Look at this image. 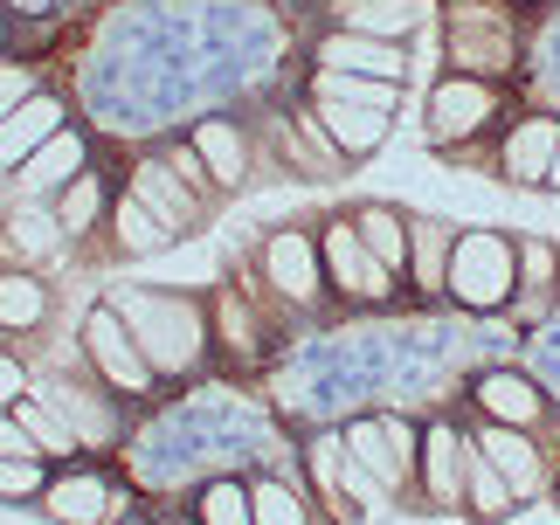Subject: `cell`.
<instances>
[{
	"mask_svg": "<svg viewBox=\"0 0 560 525\" xmlns=\"http://www.w3.org/2000/svg\"><path fill=\"white\" fill-rule=\"evenodd\" d=\"M118 318L139 332L145 360L160 366V374H187L194 360H201V312H194L187 298H160V291H118Z\"/></svg>",
	"mask_w": 560,
	"mask_h": 525,
	"instance_id": "1",
	"label": "cell"
},
{
	"mask_svg": "<svg viewBox=\"0 0 560 525\" xmlns=\"http://www.w3.org/2000/svg\"><path fill=\"white\" fill-rule=\"evenodd\" d=\"M512 249L505 235H491V229H470L457 235V249H450V291H457V304H470V312H499V304L512 298Z\"/></svg>",
	"mask_w": 560,
	"mask_h": 525,
	"instance_id": "2",
	"label": "cell"
},
{
	"mask_svg": "<svg viewBox=\"0 0 560 525\" xmlns=\"http://www.w3.org/2000/svg\"><path fill=\"white\" fill-rule=\"evenodd\" d=\"M312 477H318V491H326V505H332L339 525H360V512H374L381 491H387L381 477L347 450V435H318L312 443Z\"/></svg>",
	"mask_w": 560,
	"mask_h": 525,
	"instance_id": "3",
	"label": "cell"
},
{
	"mask_svg": "<svg viewBox=\"0 0 560 525\" xmlns=\"http://www.w3.org/2000/svg\"><path fill=\"white\" fill-rule=\"evenodd\" d=\"M83 346H91L97 374L112 381V387H125V394H153V374H160V366L145 360V346H139L132 325L118 318V304H97V312L83 318Z\"/></svg>",
	"mask_w": 560,
	"mask_h": 525,
	"instance_id": "4",
	"label": "cell"
},
{
	"mask_svg": "<svg viewBox=\"0 0 560 525\" xmlns=\"http://www.w3.org/2000/svg\"><path fill=\"white\" fill-rule=\"evenodd\" d=\"M347 450L381 477L387 491H401V485H408V470H416V450H422V443L408 435V422L381 415V422H353V429H347Z\"/></svg>",
	"mask_w": 560,
	"mask_h": 525,
	"instance_id": "5",
	"label": "cell"
},
{
	"mask_svg": "<svg viewBox=\"0 0 560 525\" xmlns=\"http://www.w3.org/2000/svg\"><path fill=\"white\" fill-rule=\"evenodd\" d=\"M326 270H332V283H339L347 298H368V304L387 298V277H395L368 243H360L353 222H332V229H326Z\"/></svg>",
	"mask_w": 560,
	"mask_h": 525,
	"instance_id": "6",
	"label": "cell"
},
{
	"mask_svg": "<svg viewBox=\"0 0 560 525\" xmlns=\"http://www.w3.org/2000/svg\"><path fill=\"white\" fill-rule=\"evenodd\" d=\"M318 62H326V70H353V77H381V83H401V77H408L401 42H387V35H360V28L326 35V42H318Z\"/></svg>",
	"mask_w": 560,
	"mask_h": 525,
	"instance_id": "7",
	"label": "cell"
},
{
	"mask_svg": "<svg viewBox=\"0 0 560 525\" xmlns=\"http://www.w3.org/2000/svg\"><path fill=\"white\" fill-rule=\"evenodd\" d=\"M450 56H457V77L512 70V28L491 21V14H478V8H457V21H450Z\"/></svg>",
	"mask_w": 560,
	"mask_h": 525,
	"instance_id": "8",
	"label": "cell"
},
{
	"mask_svg": "<svg viewBox=\"0 0 560 525\" xmlns=\"http://www.w3.org/2000/svg\"><path fill=\"white\" fill-rule=\"evenodd\" d=\"M485 118H491V91L478 77H450V83H436V97H429V139L436 145L470 139Z\"/></svg>",
	"mask_w": 560,
	"mask_h": 525,
	"instance_id": "9",
	"label": "cell"
},
{
	"mask_svg": "<svg viewBox=\"0 0 560 525\" xmlns=\"http://www.w3.org/2000/svg\"><path fill=\"white\" fill-rule=\"evenodd\" d=\"M42 401H49L62 422L77 429V443H91V450H104L118 435V415H112V401H97L83 381H70V374H56V381H42Z\"/></svg>",
	"mask_w": 560,
	"mask_h": 525,
	"instance_id": "10",
	"label": "cell"
},
{
	"mask_svg": "<svg viewBox=\"0 0 560 525\" xmlns=\"http://www.w3.org/2000/svg\"><path fill=\"white\" fill-rule=\"evenodd\" d=\"M56 131H62V104L49 91H35L28 104H14V112L0 118V166H21L35 145H49Z\"/></svg>",
	"mask_w": 560,
	"mask_h": 525,
	"instance_id": "11",
	"label": "cell"
},
{
	"mask_svg": "<svg viewBox=\"0 0 560 525\" xmlns=\"http://www.w3.org/2000/svg\"><path fill=\"white\" fill-rule=\"evenodd\" d=\"M478 456H485V464L499 470V477H505V485L520 491V498H533V491H540V450L526 443V429H512V422H491V429L478 435Z\"/></svg>",
	"mask_w": 560,
	"mask_h": 525,
	"instance_id": "12",
	"label": "cell"
},
{
	"mask_svg": "<svg viewBox=\"0 0 560 525\" xmlns=\"http://www.w3.org/2000/svg\"><path fill=\"white\" fill-rule=\"evenodd\" d=\"M264 270H270V283L291 304H312L318 298V256H312V243L298 229H284V235H270V243H264Z\"/></svg>",
	"mask_w": 560,
	"mask_h": 525,
	"instance_id": "13",
	"label": "cell"
},
{
	"mask_svg": "<svg viewBox=\"0 0 560 525\" xmlns=\"http://www.w3.org/2000/svg\"><path fill=\"white\" fill-rule=\"evenodd\" d=\"M478 401H485L491 422H512V429H533L547 415V394L533 387L526 374H512V366H491V374L478 381Z\"/></svg>",
	"mask_w": 560,
	"mask_h": 525,
	"instance_id": "14",
	"label": "cell"
},
{
	"mask_svg": "<svg viewBox=\"0 0 560 525\" xmlns=\"http://www.w3.org/2000/svg\"><path fill=\"white\" fill-rule=\"evenodd\" d=\"M318 131H326L347 160H360V152H374L387 139V112H381V104H332V97H318Z\"/></svg>",
	"mask_w": 560,
	"mask_h": 525,
	"instance_id": "15",
	"label": "cell"
},
{
	"mask_svg": "<svg viewBox=\"0 0 560 525\" xmlns=\"http://www.w3.org/2000/svg\"><path fill=\"white\" fill-rule=\"evenodd\" d=\"M422 470H429V498H436V505H457V498H464V477H470L464 435L457 429H429L422 435Z\"/></svg>",
	"mask_w": 560,
	"mask_h": 525,
	"instance_id": "16",
	"label": "cell"
},
{
	"mask_svg": "<svg viewBox=\"0 0 560 525\" xmlns=\"http://www.w3.org/2000/svg\"><path fill=\"white\" fill-rule=\"evenodd\" d=\"M139 201L153 208V214H160V222L174 229V235L201 222V201H194V187L180 180L174 166H139Z\"/></svg>",
	"mask_w": 560,
	"mask_h": 525,
	"instance_id": "17",
	"label": "cell"
},
{
	"mask_svg": "<svg viewBox=\"0 0 560 525\" xmlns=\"http://www.w3.org/2000/svg\"><path fill=\"white\" fill-rule=\"evenodd\" d=\"M77 173H83V139H77V131H56L49 145H35L28 160H21V187L49 194V187H70Z\"/></svg>",
	"mask_w": 560,
	"mask_h": 525,
	"instance_id": "18",
	"label": "cell"
},
{
	"mask_svg": "<svg viewBox=\"0 0 560 525\" xmlns=\"http://www.w3.org/2000/svg\"><path fill=\"white\" fill-rule=\"evenodd\" d=\"M553 145H560V125L553 118H533V125H520L505 139V180H547V166H553Z\"/></svg>",
	"mask_w": 560,
	"mask_h": 525,
	"instance_id": "19",
	"label": "cell"
},
{
	"mask_svg": "<svg viewBox=\"0 0 560 525\" xmlns=\"http://www.w3.org/2000/svg\"><path fill=\"white\" fill-rule=\"evenodd\" d=\"M42 512H49L56 525H97L104 512H112V491H104L97 477H56V485L42 491Z\"/></svg>",
	"mask_w": 560,
	"mask_h": 525,
	"instance_id": "20",
	"label": "cell"
},
{
	"mask_svg": "<svg viewBox=\"0 0 560 525\" xmlns=\"http://www.w3.org/2000/svg\"><path fill=\"white\" fill-rule=\"evenodd\" d=\"M353 229H360V243H368L387 270H408V256H416V229H408L395 208H360Z\"/></svg>",
	"mask_w": 560,
	"mask_h": 525,
	"instance_id": "21",
	"label": "cell"
},
{
	"mask_svg": "<svg viewBox=\"0 0 560 525\" xmlns=\"http://www.w3.org/2000/svg\"><path fill=\"white\" fill-rule=\"evenodd\" d=\"M194 152H201L208 180L243 187V173H249V145H243V131H235V125H201V131H194Z\"/></svg>",
	"mask_w": 560,
	"mask_h": 525,
	"instance_id": "22",
	"label": "cell"
},
{
	"mask_svg": "<svg viewBox=\"0 0 560 525\" xmlns=\"http://www.w3.org/2000/svg\"><path fill=\"white\" fill-rule=\"evenodd\" d=\"M339 14H347V28L360 35H387V42H401L408 28H416V0H339Z\"/></svg>",
	"mask_w": 560,
	"mask_h": 525,
	"instance_id": "23",
	"label": "cell"
},
{
	"mask_svg": "<svg viewBox=\"0 0 560 525\" xmlns=\"http://www.w3.org/2000/svg\"><path fill=\"white\" fill-rule=\"evenodd\" d=\"M49 318V291L35 277H0V332H35Z\"/></svg>",
	"mask_w": 560,
	"mask_h": 525,
	"instance_id": "24",
	"label": "cell"
},
{
	"mask_svg": "<svg viewBox=\"0 0 560 525\" xmlns=\"http://www.w3.org/2000/svg\"><path fill=\"white\" fill-rule=\"evenodd\" d=\"M14 422L35 435V450H42V456H70V450H77V429L62 422L49 401H28V394H21V401H14Z\"/></svg>",
	"mask_w": 560,
	"mask_h": 525,
	"instance_id": "25",
	"label": "cell"
},
{
	"mask_svg": "<svg viewBox=\"0 0 560 525\" xmlns=\"http://www.w3.org/2000/svg\"><path fill=\"white\" fill-rule=\"evenodd\" d=\"M118 243H125V249H132V256H160L166 243H174V229H166V222H160V214H153V208H145V201H139V194H132V201H125V208H118Z\"/></svg>",
	"mask_w": 560,
	"mask_h": 525,
	"instance_id": "26",
	"label": "cell"
},
{
	"mask_svg": "<svg viewBox=\"0 0 560 525\" xmlns=\"http://www.w3.org/2000/svg\"><path fill=\"white\" fill-rule=\"evenodd\" d=\"M464 498H470V512H478L485 525H491V518H505L512 505H520V491H512L505 477L485 464V456H478V464H470V477H464Z\"/></svg>",
	"mask_w": 560,
	"mask_h": 525,
	"instance_id": "27",
	"label": "cell"
},
{
	"mask_svg": "<svg viewBox=\"0 0 560 525\" xmlns=\"http://www.w3.org/2000/svg\"><path fill=\"white\" fill-rule=\"evenodd\" d=\"M62 243V222L56 214H42V208H14L8 214V249L14 256H49Z\"/></svg>",
	"mask_w": 560,
	"mask_h": 525,
	"instance_id": "28",
	"label": "cell"
},
{
	"mask_svg": "<svg viewBox=\"0 0 560 525\" xmlns=\"http://www.w3.org/2000/svg\"><path fill=\"white\" fill-rule=\"evenodd\" d=\"M201 525H256V498L235 477H214L201 491Z\"/></svg>",
	"mask_w": 560,
	"mask_h": 525,
	"instance_id": "29",
	"label": "cell"
},
{
	"mask_svg": "<svg viewBox=\"0 0 560 525\" xmlns=\"http://www.w3.org/2000/svg\"><path fill=\"white\" fill-rule=\"evenodd\" d=\"M318 97H332V104H395V83H381V77H353V70H318Z\"/></svg>",
	"mask_w": 560,
	"mask_h": 525,
	"instance_id": "30",
	"label": "cell"
},
{
	"mask_svg": "<svg viewBox=\"0 0 560 525\" xmlns=\"http://www.w3.org/2000/svg\"><path fill=\"white\" fill-rule=\"evenodd\" d=\"M214 325H222V339H229V353H235V360H249V353H256V312H249V304L235 298V291L214 298Z\"/></svg>",
	"mask_w": 560,
	"mask_h": 525,
	"instance_id": "31",
	"label": "cell"
},
{
	"mask_svg": "<svg viewBox=\"0 0 560 525\" xmlns=\"http://www.w3.org/2000/svg\"><path fill=\"white\" fill-rule=\"evenodd\" d=\"M97 208H104V187L91 180V173H77V180L62 187V208H56V222H62V235L91 229V222H97Z\"/></svg>",
	"mask_w": 560,
	"mask_h": 525,
	"instance_id": "32",
	"label": "cell"
},
{
	"mask_svg": "<svg viewBox=\"0 0 560 525\" xmlns=\"http://www.w3.org/2000/svg\"><path fill=\"white\" fill-rule=\"evenodd\" d=\"M249 498H256V525H312L305 518V498H298L291 485H277V477H270V485H256Z\"/></svg>",
	"mask_w": 560,
	"mask_h": 525,
	"instance_id": "33",
	"label": "cell"
},
{
	"mask_svg": "<svg viewBox=\"0 0 560 525\" xmlns=\"http://www.w3.org/2000/svg\"><path fill=\"white\" fill-rule=\"evenodd\" d=\"M450 249H457V243H450V229L443 222H422L416 229V256H408V262L422 270V283H443L450 277Z\"/></svg>",
	"mask_w": 560,
	"mask_h": 525,
	"instance_id": "34",
	"label": "cell"
},
{
	"mask_svg": "<svg viewBox=\"0 0 560 525\" xmlns=\"http://www.w3.org/2000/svg\"><path fill=\"white\" fill-rule=\"evenodd\" d=\"M49 477H42L35 456H0V498H42Z\"/></svg>",
	"mask_w": 560,
	"mask_h": 525,
	"instance_id": "35",
	"label": "cell"
},
{
	"mask_svg": "<svg viewBox=\"0 0 560 525\" xmlns=\"http://www.w3.org/2000/svg\"><path fill=\"white\" fill-rule=\"evenodd\" d=\"M35 97V77L21 70V62H0V118L14 112V104H28Z\"/></svg>",
	"mask_w": 560,
	"mask_h": 525,
	"instance_id": "36",
	"label": "cell"
},
{
	"mask_svg": "<svg viewBox=\"0 0 560 525\" xmlns=\"http://www.w3.org/2000/svg\"><path fill=\"white\" fill-rule=\"evenodd\" d=\"M520 262H526V291H547L553 283V249L547 243H520Z\"/></svg>",
	"mask_w": 560,
	"mask_h": 525,
	"instance_id": "37",
	"label": "cell"
},
{
	"mask_svg": "<svg viewBox=\"0 0 560 525\" xmlns=\"http://www.w3.org/2000/svg\"><path fill=\"white\" fill-rule=\"evenodd\" d=\"M0 456H42V450H35V435L14 422V408H0Z\"/></svg>",
	"mask_w": 560,
	"mask_h": 525,
	"instance_id": "38",
	"label": "cell"
},
{
	"mask_svg": "<svg viewBox=\"0 0 560 525\" xmlns=\"http://www.w3.org/2000/svg\"><path fill=\"white\" fill-rule=\"evenodd\" d=\"M21 394H28V374H21V360H0V408H14Z\"/></svg>",
	"mask_w": 560,
	"mask_h": 525,
	"instance_id": "39",
	"label": "cell"
},
{
	"mask_svg": "<svg viewBox=\"0 0 560 525\" xmlns=\"http://www.w3.org/2000/svg\"><path fill=\"white\" fill-rule=\"evenodd\" d=\"M174 173H180V180H187V187H201V180H208V166H201V152H180V160H174Z\"/></svg>",
	"mask_w": 560,
	"mask_h": 525,
	"instance_id": "40",
	"label": "cell"
},
{
	"mask_svg": "<svg viewBox=\"0 0 560 525\" xmlns=\"http://www.w3.org/2000/svg\"><path fill=\"white\" fill-rule=\"evenodd\" d=\"M547 187H560V145H553V166H547Z\"/></svg>",
	"mask_w": 560,
	"mask_h": 525,
	"instance_id": "41",
	"label": "cell"
},
{
	"mask_svg": "<svg viewBox=\"0 0 560 525\" xmlns=\"http://www.w3.org/2000/svg\"><path fill=\"white\" fill-rule=\"evenodd\" d=\"M14 8H21V14H42V8H49V0H14Z\"/></svg>",
	"mask_w": 560,
	"mask_h": 525,
	"instance_id": "42",
	"label": "cell"
},
{
	"mask_svg": "<svg viewBox=\"0 0 560 525\" xmlns=\"http://www.w3.org/2000/svg\"><path fill=\"white\" fill-rule=\"evenodd\" d=\"M118 525H139V518H118Z\"/></svg>",
	"mask_w": 560,
	"mask_h": 525,
	"instance_id": "43",
	"label": "cell"
},
{
	"mask_svg": "<svg viewBox=\"0 0 560 525\" xmlns=\"http://www.w3.org/2000/svg\"><path fill=\"white\" fill-rule=\"evenodd\" d=\"M0 35H8V21H0Z\"/></svg>",
	"mask_w": 560,
	"mask_h": 525,
	"instance_id": "44",
	"label": "cell"
},
{
	"mask_svg": "<svg viewBox=\"0 0 560 525\" xmlns=\"http://www.w3.org/2000/svg\"><path fill=\"white\" fill-rule=\"evenodd\" d=\"M553 505H560V491H553Z\"/></svg>",
	"mask_w": 560,
	"mask_h": 525,
	"instance_id": "45",
	"label": "cell"
}]
</instances>
